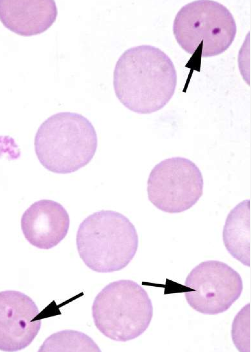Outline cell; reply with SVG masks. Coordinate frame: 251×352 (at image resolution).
I'll use <instances>...</instances> for the list:
<instances>
[{
    "instance_id": "cell-1",
    "label": "cell",
    "mask_w": 251,
    "mask_h": 352,
    "mask_svg": "<svg viewBox=\"0 0 251 352\" xmlns=\"http://www.w3.org/2000/svg\"><path fill=\"white\" fill-rule=\"evenodd\" d=\"M114 87L120 102L141 114L162 109L173 96L177 73L173 62L155 46L142 45L126 50L114 72Z\"/></svg>"
},
{
    "instance_id": "cell-2",
    "label": "cell",
    "mask_w": 251,
    "mask_h": 352,
    "mask_svg": "<svg viewBox=\"0 0 251 352\" xmlns=\"http://www.w3.org/2000/svg\"><path fill=\"white\" fill-rule=\"evenodd\" d=\"M136 230L123 214L102 210L90 215L80 224L76 245L80 258L99 273L120 271L130 262L137 250Z\"/></svg>"
},
{
    "instance_id": "cell-3",
    "label": "cell",
    "mask_w": 251,
    "mask_h": 352,
    "mask_svg": "<svg viewBox=\"0 0 251 352\" xmlns=\"http://www.w3.org/2000/svg\"><path fill=\"white\" fill-rule=\"evenodd\" d=\"M98 146L91 122L76 113L60 112L45 120L34 138L36 156L41 164L56 174L75 172L88 164Z\"/></svg>"
},
{
    "instance_id": "cell-4",
    "label": "cell",
    "mask_w": 251,
    "mask_h": 352,
    "mask_svg": "<svg viewBox=\"0 0 251 352\" xmlns=\"http://www.w3.org/2000/svg\"><path fill=\"white\" fill-rule=\"evenodd\" d=\"M92 314L96 327L105 336L126 342L147 329L153 316V306L147 293L138 284L120 280L110 283L98 294Z\"/></svg>"
},
{
    "instance_id": "cell-5",
    "label": "cell",
    "mask_w": 251,
    "mask_h": 352,
    "mask_svg": "<svg viewBox=\"0 0 251 352\" xmlns=\"http://www.w3.org/2000/svg\"><path fill=\"white\" fill-rule=\"evenodd\" d=\"M173 31L179 45L203 57L220 54L233 43L237 25L230 11L213 0H196L182 6L174 18Z\"/></svg>"
},
{
    "instance_id": "cell-6",
    "label": "cell",
    "mask_w": 251,
    "mask_h": 352,
    "mask_svg": "<svg viewBox=\"0 0 251 352\" xmlns=\"http://www.w3.org/2000/svg\"><path fill=\"white\" fill-rule=\"evenodd\" d=\"M149 201L167 213L185 211L195 205L203 189L202 173L195 163L180 157L164 160L155 166L147 180Z\"/></svg>"
},
{
    "instance_id": "cell-7",
    "label": "cell",
    "mask_w": 251,
    "mask_h": 352,
    "mask_svg": "<svg viewBox=\"0 0 251 352\" xmlns=\"http://www.w3.org/2000/svg\"><path fill=\"white\" fill-rule=\"evenodd\" d=\"M190 290L185 297L190 307L207 315L228 310L240 297L243 288L240 275L223 262L208 260L194 267L186 279Z\"/></svg>"
},
{
    "instance_id": "cell-8",
    "label": "cell",
    "mask_w": 251,
    "mask_h": 352,
    "mask_svg": "<svg viewBox=\"0 0 251 352\" xmlns=\"http://www.w3.org/2000/svg\"><path fill=\"white\" fill-rule=\"evenodd\" d=\"M33 300L19 291L0 293V350L20 351L29 346L41 327Z\"/></svg>"
},
{
    "instance_id": "cell-9",
    "label": "cell",
    "mask_w": 251,
    "mask_h": 352,
    "mask_svg": "<svg viewBox=\"0 0 251 352\" xmlns=\"http://www.w3.org/2000/svg\"><path fill=\"white\" fill-rule=\"evenodd\" d=\"M70 219L60 203L42 199L32 204L23 213L21 227L25 238L37 248L48 249L63 240L69 230Z\"/></svg>"
},
{
    "instance_id": "cell-10",
    "label": "cell",
    "mask_w": 251,
    "mask_h": 352,
    "mask_svg": "<svg viewBox=\"0 0 251 352\" xmlns=\"http://www.w3.org/2000/svg\"><path fill=\"white\" fill-rule=\"evenodd\" d=\"M57 15L55 2L43 0H0V18L3 25L18 34L28 36L49 28Z\"/></svg>"
},
{
    "instance_id": "cell-11",
    "label": "cell",
    "mask_w": 251,
    "mask_h": 352,
    "mask_svg": "<svg viewBox=\"0 0 251 352\" xmlns=\"http://www.w3.org/2000/svg\"><path fill=\"white\" fill-rule=\"evenodd\" d=\"M229 253L244 265L251 266V201L244 200L228 214L223 231Z\"/></svg>"
},
{
    "instance_id": "cell-12",
    "label": "cell",
    "mask_w": 251,
    "mask_h": 352,
    "mask_svg": "<svg viewBox=\"0 0 251 352\" xmlns=\"http://www.w3.org/2000/svg\"><path fill=\"white\" fill-rule=\"evenodd\" d=\"M38 352H101L98 345L84 333L64 330L48 337Z\"/></svg>"
},
{
    "instance_id": "cell-13",
    "label": "cell",
    "mask_w": 251,
    "mask_h": 352,
    "mask_svg": "<svg viewBox=\"0 0 251 352\" xmlns=\"http://www.w3.org/2000/svg\"><path fill=\"white\" fill-rule=\"evenodd\" d=\"M249 309L250 304H248L239 312L233 323L232 339L240 351H247L246 348L248 347L246 344L250 348L251 347L250 311L247 314Z\"/></svg>"
}]
</instances>
